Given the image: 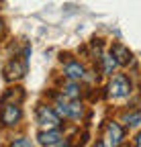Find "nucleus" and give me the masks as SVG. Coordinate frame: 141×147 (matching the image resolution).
<instances>
[{"mask_svg":"<svg viewBox=\"0 0 141 147\" xmlns=\"http://www.w3.org/2000/svg\"><path fill=\"white\" fill-rule=\"evenodd\" d=\"M25 74H27V59L23 57H12L6 67H4V78L8 82H16V80H23L25 78Z\"/></svg>","mask_w":141,"mask_h":147,"instance_id":"nucleus-4","label":"nucleus"},{"mask_svg":"<svg viewBox=\"0 0 141 147\" xmlns=\"http://www.w3.org/2000/svg\"><path fill=\"white\" fill-rule=\"evenodd\" d=\"M10 147H33V143L27 137H16V139L10 141Z\"/></svg>","mask_w":141,"mask_h":147,"instance_id":"nucleus-14","label":"nucleus"},{"mask_svg":"<svg viewBox=\"0 0 141 147\" xmlns=\"http://www.w3.org/2000/svg\"><path fill=\"white\" fill-rule=\"evenodd\" d=\"M104 143H107L109 147H119L123 143V139H125V133H123V127L115 121L107 123V127H104Z\"/></svg>","mask_w":141,"mask_h":147,"instance_id":"nucleus-5","label":"nucleus"},{"mask_svg":"<svg viewBox=\"0 0 141 147\" xmlns=\"http://www.w3.org/2000/svg\"><path fill=\"white\" fill-rule=\"evenodd\" d=\"M135 147H141V133H137L135 137Z\"/></svg>","mask_w":141,"mask_h":147,"instance_id":"nucleus-15","label":"nucleus"},{"mask_svg":"<svg viewBox=\"0 0 141 147\" xmlns=\"http://www.w3.org/2000/svg\"><path fill=\"white\" fill-rule=\"evenodd\" d=\"M2 31H4V21L0 18V33H2Z\"/></svg>","mask_w":141,"mask_h":147,"instance_id":"nucleus-17","label":"nucleus"},{"mask_svg":"<svg viewBox=\"0 0 141 147\" xmlns=\"http://www.w3.org/2000/svg\"><path fill=\"white\" fill-rule=\"evenodd\" d=\"M109 96L111 98H125L131 94V82L127 76H123V74H119V76H115L111 82H109Z\"/></svg>","mask_w":141,"mask_h":147,"instance_id":"nucleus-3","label":"nucleus"},{"mask_svg":"<svg viewBox=\"0 0 141 147\" xmlns=\"http://www.w3.org/2000/svg\"><path fill=\"white\" fill-rule=\"evenodd\" d=\"M23 117V110L21 104H14V102H2V108H0V123L4 127H16Z\"/></svg>","mask_w":141,"mask_h":147,"instance_id":"nucleus-2","label":"nucleus"},{"mask_svg":"<svg viewBox=\"0 0 141 147\" xmlns=\"http://www.w3.org/2000/svg\"><path fill=\"white\" fill-rule=\"evenodd\" d=\"M94 147H109V145H107V143H104V141H98V143H96Z\"/></svg>","mask_w":141,"mask_h":147,"instance_id":"nucleus-16","label":"nucleus"},{"mask_svg":"<svg viewBox=\"0 0 141 147\" xmlns=\"http://www.w3.org/2000/svg\"><path fill=\"white\" fill-rule=\"evenodd\" d=\"M63 76H65L67 80H72V82H80V80H84V76H86V69H84V65H82L80 61L69 59V61H65V65H63Z\"/></svg>","mask_w":141,"mask_h":147,"instance_id":"nucleus-6","label":"nucleus"},{"mask_svg":"<svg viewBox=\"0 0 141 147\" xmlns=\"http://www.w3.org/2000/svg\"><path fill=\"white\" fill-rule=\"evenodd\" d=\"M37 123L43 129H59L61 127V117L55 113L53 106H47V104H39L37 106Z\"/></svg>","mask_w":141,"mask_h":147,"instance_id":"nucleus-1","label":"nucleus"},{"mask_svg":"<svg viewBox=\"0 0 141 147\" xmlns=\"http://www.w3.org/2000/svg\"><path fill=\"white\" fill-rule=\"evenodd\" d=\"M111 53L115 55V59L119 61V65H129L133 61V53L125 47V45H121V43H115L111 47Z\"/></svg>","mask_w":141,"mask_h":147,"instance_id":"nucleus-8","label":"nucleus"},{"mask_svg":"<svg viewBox=\"0 0 141 147\" xmlns=\"http://www.w3.org/2000/svg\"><path fill=\"white\" fill-rule=\"evenodd\" d=\"M61 139H63V135L59 129H45V131H39V135H37V141L43 147H55Z\"/></svg>","mask_w":141,"mask_h":147,"instance_id":"nucleus-7","label":"nucleus"},{"mask_svg":"<svg viewBox=\"0 0 141 147\" xmlns=\"http://www.w3.org/2000/svg\"><path fill=\"white\" fill-rule=\"evenodd\" d=\"M23 98H25L23 88H8V90L4 92V96L0 98V102H14V104H21Z\"/></svg>","mask_w":141,"mask_h":147,"instance_id":"nucleus-10","label":"nucleus"},{"mask_svg":"<svg viewBox=\"0 0 141 147\" xmlns=\"http://www.w3.org/2000/svg\"><path fill=\"white\" fill-rule=\"evenodd\" d=\"M100 61H102V71L107 74V76H113L115 67L119 65V61L115 59V55L113 53H102L100 55Z\"/></svg>","mask_w":141,"mask_h":147,"instance_id":"nucleus-11","label":"nucleus"},{"mask_svg":"<svg viewBox=\"0 0 141 147\" xmlns=\"http://www.w3.org/2000/svg\"><path fill=\"white\" fill-rule=\"evenodd\" d=\"M82 117H84V106H82V102H78V100H69V115H67V119L80 121Z\"/></svg>","mask_w":141,"mask_h":147,"instance_id":"nucleus-12","label":"nucleus"},{"mask_svg":"<svg viewBox=\"0 0 141 147\" xmlns=\"http://www.w3.org/2000/svg\"><path fill=\"white\" fill-rule=\"evenodd\" d=\"M61 94L67 98V100H78L82 96V92H80V84L78 82H72V80H67V84L61 86Z\"/></svg>","mask_w":141,"mask_h":147,"instance_id":"nucleus-9","label":"nucleus"},{"mask_svg":"<svg viewBox=\"0 0 141 147\" xmlns=\"http://www.w3.org/2000/svg\"><path fill=\"white\" fill-rule=\"evenodd\" d=\"M123 123L129 125V127H135L141 123V113L139 110H131V113H125V117H123Z\"/></svg>","mask_w":141,"mask_h":147,"instance_id":"nucleus-13","label":"nucleus"}]
</instances>
